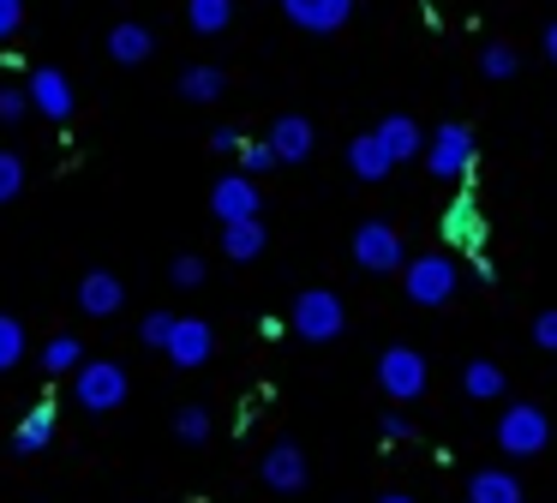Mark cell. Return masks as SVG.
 Here are the masks:
<instances>
[{
	"label": "cell",
	"instance_id": "cell-39",
	"mask_svg": "<svg viewBox=\"0 0 557 503\" xmlns=\"http://www.w3.org/2000/svg\"><path fill=\"white\" fill-rule=\"evenodd\" d=\"M377 503H413V498H401V491H389V498H377Z\"/></svg>",
	"mask_w": 557,
	"mask_h": 503
},
{
	"label": "cell",
	"instance_id": "cell-21",
	"mask_svg": "<svg viewBox=\"0 0 557 503\" xmlns=\"http://www.w3.org/2000/svg\"><path fill=\"white\" fill-rule=\"evenodd\" d=\"M85 366V342H78V335H49V342H42V371H49V378H66V371H78Z\"/></svg>",
	"mask_w": 557,
	"mask_h": 503
},
{
	"label": "cell",
	"instance_id": "cell-33",
	"mask_svg": "<svg viewBox=\"0 0 557 503\" xmlns=\"http://www.w3.org/2000/svg\"><path fill=\"white\" fill-rule=\"evenodd\" d=\"M169 282H174V287H198V282H205V258H193V252H181V258L169 263Z\"/></svg>",
	"mask_w": 557,
	"mask_h": 503
},
{
	"label": "cell",
	"instance_id": "cell-29",
	"mask_svg": "<svg viewBox=\"0 0 557 503\" xmlns=\"http://www.w3.org/2000/svg\"><path fill=\"white\" fill-rule=\"evenodd\" d=\"M18 192H25V156L0 150V204H13Z\"/></svg>",
	"mask_w": 557,
	"mask_h": 503
},
{
	"label": "cell",
	"instance_id": "cell-9",
	"mask_svg": "<svg viewBox=\"0 0 557 503\" xmlns=\"http://www.w3.org/2000/svg\"><path fill=\"white\" fill-rule=\"evenodd\" d=\"M258 474H264L270 491H306V479H312V467H306V450L294 438H276L264 450V462H258Z\"/></svg>",
	"mask_w": 557,
	"mask_h": 503
},
{
	"label": "cell",
	"instance_id": "cell-23",
	"mask_svg": "<svg viewBox=\"0 0 557 503\" xmlns=\"http://www.w3.org/2000/svg\"><path fill=\"white\" fill-rule=\"evenodd\" d=\"M264 246H270V240H264V222H234V228H222V252H228L234 263H252Z\"/></svg>",
	"mask_w": 557,
	"mask_h": 503
},
{
	"label": "cell",
	"instance_id": "cell-24",
	"mask_svg": "<svg viewBox=\"0 0 557 503\" xmlns=\"http://www.w3.org/2000/svg\"><path fill=\"white\" fill-rule=\"evenodd\" d=\"M461 390H468L473 402H497V395H504V366H492V359H468Z\"/></svg>",
	"mask_w": 557,
	"mask_h": 503
},
{
	"label": "cell",
	"instance_id": "cell-8",
	"mask_svg": "<svg viewBox=\"0 0 557 503\" xmlns=\"http://www.w3.org/2000/svg\"><path fill=\"white\" fill-rule=\"evenodd\" d=\"M258 180H246V174H222L216 186H210V210H216V222L222 228H234V222H258Z\"/></svg>",
	"mask_w": 557,
	"mask_h": 503
},
{
	"label": "cell",
	"instance_id": "cell-34",
	"mask_svg": "<svg viewBox=\"0 0 557 503\" xmlns=\"http://www.w3.org/2000/svg\"><path fill=\"white\" fill-rule=\"evenodd\" d=\"M25 30V0H0V42H13Z\"/></svg>",
	"mask_w": 557,
	"mask_h": 503
},
{
	"label": "cell",
	"instance_id": "cell-6",
	"mask_svg": "<svg viewBox=\"0 0 557 503\" xmlns=\"http://www.w3.org/2000/svg\"><path fill=\"white\" fill-rule=\"evenodd\" d=\"M354 263L372 275H396L408 270V246H401V234L389 222H360L354 228Z\"/></svg>",
	"mask_w": 557,
	"mask_h": 503
},
{
	"label": "cell",
	"instance_id": "cell-20",
	"mask_svg": "<svg viewBox=\"0 0 557 503\" xmlns=\"http://www.w3.org/2000/svg\"><path fill=\"white\" fill-rule=\"evenodd\" d=\"M528 491H521L516 474H504V467H485V474L468 479V503H521Z\"/></svg>",
	"mask_w": 557,
	"mask_h": 503
},
{
	"label": "cell",
	"instance_id": "cell-12",
	"mask_svg": "<svg viewBox=\"0 0 557 503\" xmlns=\"http://www.w3.org/2000/svg\"><path fill=\"white\" fill-rule=\"evenodd\" d=\"M78 311L85 318H114V311L126 306V282L114 270H85V282H78Z\"/></svg>",
	"mask_w": 557,
	"mask_h": 503
},
{
	"label": "cell",
	"instance_id": "cell-26",
	"mask_svg": "<svg viewBox=\"0 0 557 503\" xmlns=\"http://www.w3.org/2000/svg\"><path fill=\"white\" fill-rule=\"evenodd\" d=\"M18 359H25V323L0 311V371H13Z\"/></svg>",
	"mask_w": 557,
	"mask_h": 503
},
{
	"label": "cell",
	"instance_id": "cell-19",
	"mask_svg": "<svg viewBox=\"0 0 557 503\" xmlns=\"http://www.w3.org/2000/svg\"><path fill=\"white\" fill-rule=\"evenodd\" d=\"M49 443H54V402H37L25 419H18L13 450H18V455H37V450H49Z\"/></svg>",
	"mask_w": 557,
	"mask_h": 503
},
{
	"label": "cell",
	"instance_id": "cell-31",
	"mask_svg": "<svg viewBox=\"0 0 557 503\" xmlns=\"http://www.w3.org/2000/svg\"><path fill=\"white\" fill-rule=\"evenodd\" d=\"M25 114H30V90H18V84H0V126H18Z\"/></svg>",
	"mask_w": 557,
	"mask_h": 503
},
{
	"label": "cell",
	"instance_id": "cell-27",
	"mask_svg": "<svg viewBox=\"0 0 557 503\" xmlns=\"http://www.w3.org/2000/svg\"><path fill=\"white\" fill-rule=\"evenodd\" d=\"M516 66H521V54L509 42H485V54H480V72L485 78H516Z\"/></svg>",
	"mask_w": 557,
	"mask_h": 503
},
{
	"label": "cell",
	"instance_id": "cell-36",
	"mask_svg": "<svg viewBox=\"0 0 557 503\" xmlns=\"http://www.w3.org/2000/svg\"><path fill=\"white\" fill-rule=\"evenodd\" d=\"M377 431H384L389 443H408V438H413V426H408L401 414H384V426H377Z\"/></svg>",
	"mask_w": 557,
	"mask_h": 503
},
{
	"label": "cell",
	"instance_id": "cell-5",
	"mask_svg": "<svg viewBox=\"0 0 557 503\" xmlns=\"http://www.w3.org/2000/svg\"><path fill=\"white\" fill-rule=\"evenodd\" d=\"M73 395L85 414H114V407L126 402V371L114 366V359H85V366L73 371Z\"/></svg>",
	"mask_w": 557,
	"mask_h": 503
},
{
	"label": "cell",
	"instance_id": "cell-14",
	"mask_svg": "<svg viewBox=\"0 0 557 503\" xmlns=\"http://www.w3.org/2000/svg\"><path fill=\"white\" fill-rule=\"evenodd\" d=\"M372 132H377V144L389 150V162H413V156H425V144H432L413 114H384Z\"/></svg>",
	"mask_w": 557,
	"mask_h": 503
},
{
	"label": "cell",
	"instance_id": "cell-16",
	"mask_svg": "<svg viewBox=\"0 0 557 503\" xmlns=\"http://www.w3.org/2000/svg\"><path fill=\"white\" fill-rule=\"evenodd\" d=\"M109 54L121 60V66H145L150 54H157V36H150V24H133V19H121L109 30Z\"/></svg>",
	"mask_w": 557,
	"mask_h": 503
},
{
	"label": "cell",
	"instance_id": "cell-1",
	"mask_svg": "<svg viewBox=\"0 0 557 503\" xmlns=\"http://www.w3.org/2000/svg\"><path fill=\"white\" fill-rule=\"evenodd\" d=\"M288 330L300 335V342H336V335L348 330V306H342V294H330V287H306V294H294Z\"/></svg>",
	"mask_w": 557,
	"mask_h": 503
},
{
	"label": "cell",
	"instance_id": "cell-25",
	"mask_svg": "<svg viewBox=\"0 0 557 503\" xmlns=\"http://www.w3.org/2000/svg\"><path fill=\"white\" fill-rule=\"evenodd\" d=\"M222 90H228L222 66H186L181 72V96H186V102H216Z\"/></svg>",
	"mask_w": 557,
	"mask_h": 503
},
{
	"label": "cell",
	"instance_id": "cell-7",
	"mask_svg": "<svg viewBox=\"0 0 557 503\" xmlns=\"http://www.w3.org/2000/svg\"><path fill=\"white\" fill-rule=\"evenodd\" d=\"M377 383L389 390V402L425 395V354L420 347H384V354H377Z\"/></svg>",
	"mask_w": 557,
	"mask_h": 503
},
{
	"label": "cell",
	"instance_id": "cell-15",
	"mask_svg": "<svg viewBox=\"0 0 557 503\" xmlns=\"http://www.w3.org/2000/svg\"><path fill=\"white\" fill-rule=\"evenodd\" d=\"M312 144H318V132H312L306 114H282L276 126H270V150H276V162H306Z\"/></svg>",
	"mask_w": 557,
	"mask_h": 503
},
{
	"label": "cell",
	"instance_id": "cell-10",
	"mask_svg": "<svg viewBox=\"0 0 557 503\" xmlns=\"http://www.w3.org/2000/svg\"><path fill=\"white\" fill-rule=\"evenodd\" d=\"M25 90H30V108H37L42 120H73L78 96H73V78H66L61 66H37Z\"/></svg>",
	"mask_w": 557,
	"mask_h": 503
},
{
	"label": "cell",
	"instance_id": "cell-35",
	"mask_svg": "<svg viewBox=\"0 0 557 503\" xmlns=\"http://www.w3.org/2000/svg\"><path fill=\"white\" fill-rule=\"evenodd\" d=\"M533 342H540L545 354H557V306H552V311H540V318H533Z\"/></svg>",
	"mask_w": 557,
	"mask_h": 503
},
{
	"label": "cell",
	"instance_id": "cell-17",
	"mask_svg": "<svg viewBox=\"0 0 557 503\" xmlns=\"http://www.w3.org/2000/svg\"><path fill=\"white\" fill-rule=\"evenodd\" d=\"M389 150L377 144V132H360V138H348V174L354 180H384L389 174Z\"/></svg>",
	"mask_w": 557,
	"mask_h": 503
},
{
	"label": "cell",
	"instance_id": "cell-11",
	"mask_svg": "<svg viewBox=\"0 0 557 503\" xmlns=\"http://www.w3.org/2000/svg\"><path fill=\"white\" fill-rule=\"evenodd\" d=\"M276 7L288 12V24H300L312 36H330L354 19V0H276Z\"/></svg>",
	"mask_w": 557,
	"mask_h": 503
},
{
	"label": "cell",
	"instance_id": "cell-38",
	"mask_svg": "<svg viewBox=\"0 0 557 503\" xmlns=\"http://www.w3.org/2000/svg\"><path fill=\"white\" fill-rule=\"evenodd\" d=\"M545 60L557 66V24H545Z\"/></svg>",
	"mask_w": 557,
	"mask_h": 503
},
{
	"label": "cell",
	"instance_id": "cell-13",
	"mask_svg": "<svg viewBox=\"0 0 557 503\" xmlns=\"http://www.w3.org/2000/svg\"><path fill=\"white\" fill-rule=\"evenodd\" d=\"M210 354H216V330H210L205 318H181V323H174V342H169V359H174V366H181V371H198Z\"/></svg>",
	"mask_w": 557,
	"mask_h": 503
},
{
	"label": "cell",
	"instance_id": "cell-4",
	"mask_svg": "<svg viewBox=\"0 0 557 503\" xmlns=\"http://www.w3.org/2000/svg\"><path fill=\"white\" fill-rule=\"evenodd\" d=\"M473 162H480V150H473V132L461 126V120H444V126L432 132V144H425V168H432L437 180H468Z\"/></svg>",
	"mask_w": 557,
	"mask_h": 503
},
{
	"label": "cell",
	"instance_id": "cell-3",
	"mask_svg": "<svg viewBox=\"0 0 557 503\" xmlns=\"http://www.w3.org/2000/svg\"><path fill=\"white\" fill-rule=\"evenodd\" d=\"M497 450L504 455H540L545 443H552V419H545V407L533 402H509L504 414H497Z\"/></svg>",
	"mask_w": 557,
	"mask_h": 503
},
{
	"label": "cell",
	"instance_id": "cell-32",
	"mask_svg": "<svg viewBox=\"0 0 557 503\" xmlns=\"http://www.w3.org/2000/svg\"><path fill=\"white\" fill-rule=\"evenodd\" d=\"M264 168H276V150H270V138H264V144H240V174L258 180Z\"/></svg>",
	"mask_w": 557,
	"mask_h": 503
},
{
	"label": "cell",
	"instance_id": "cell-28",
	"mask_svg": "<svg viewBox=\"0 0 557 503\" xmlns=\"http://www.w3.org/2000/svg\"><path fill=\"white\" fill-rule=\"evenodd\" d=\"M174 323H181L174 311H150V318L138 323V342H145V347H162V354H169V342H174Z\"/></svg>",
	"mask_w": 557,
	"mask_h": 503
},
{
	"label": "cell",
	"instance_id": "cell-30",
	"mask_svg": "<svg viewBox=\"0 0 557 503\" xmlns=\"http://www.w3.org/2000/svg\"><path fill=\"white\" fill-rule=\"evenodd\" d=\"M174 438H181V443H205L210 438V414H205V407H181V414H174Z\"/></svg>",
	"mask_w": 557,
	"mask_h": 503
},
{
	"label": "cell",
	"instance_id": "cell-18",
	"mask_svg": "<svg viewBox=\"0 0 557 503\" xmlns=\"http://www.w3.org/2000/svg\"><path fill=\"white\" fill-rule=\"evenodd\" d=\"M485 240V222H480V204L473 198H456L444 210V246H480Z\"/></svg>",
	"mask_w": 557,
	"mask_h": 503
},
{
	"label": "cell",
	"instance_id": "cell-22",
	"mask_svg": "<svg viewBox=\"0 0 557 503\" xmlns=\"http://www.w3.org/2000/svg\"><path fill=\"white\" fill-rule=\"evenodd\" d=\"M186 24L198 36H222L234 24V0H186Z\"/></svg>",
	"mask_w": 557,
	"mask_h": 503
},
{
	"label": "cell",
	"instance_id": "cell-37",
	"mask_svg": "<svg viewBox=\"0 0 557 503\" xmlns=\"http://www.w3.org/2000/svg\"><path fill=\"white\" fill-rule=\"evenodd\" d=\"M210 150H222V156H240V132H234V126H216V132H210Z\"/></svg>",
	"mask_w": 557,
	"mask_h": 503
},
{
	"label": "cell",
	"instance_id": "cell-2",
	"mask_svg": "<svg viewBox=\"0 0 557 503\" xmlns=\"http://www.w3.org/2000/svg\"><path fill=\"white\" fill-rule=\"evenodd\" d=\"M461 270L449 252H420V258H408V270H401V287H408L413 306H444L449 294H456Z\"/></svg>",
	"mask_w": 557,
	"mask_h": 503
}]
</instances>
